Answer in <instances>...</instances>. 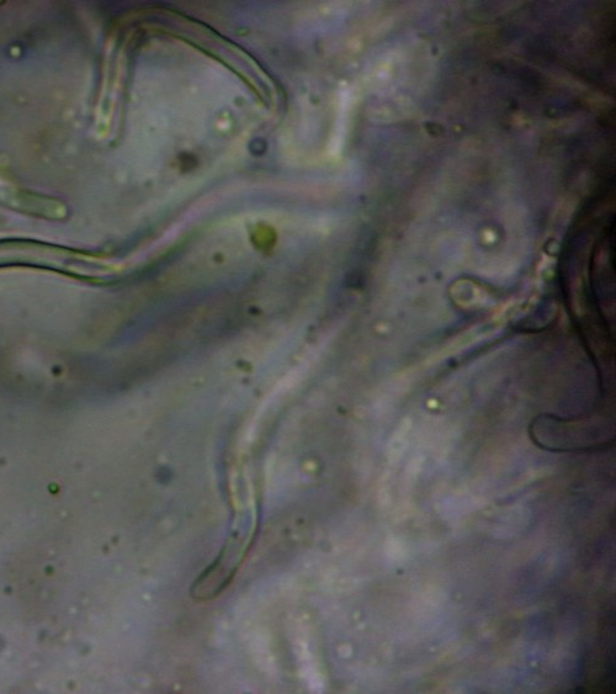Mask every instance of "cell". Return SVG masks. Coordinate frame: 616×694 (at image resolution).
Wrapping results in <instances>:
<instances>
[{
  "instance_id": "cell-1",
  "label": "cell",
  "mask_w": 616,
  "mask_h": 694,
  "mask_svg": "<svg viewBox=\"0 0 616 694\" xmlns=\"http://www.w3.org/2000/svg\"><path fill=\"white\" fill-rule=\"evenodd\" d=\"M0 203L23 213L50 217V219L61 217V213H66L65 206L60 201L53 200L49 196L25 192V190L2 189Z\"/></svg>"
}]
</instances>
